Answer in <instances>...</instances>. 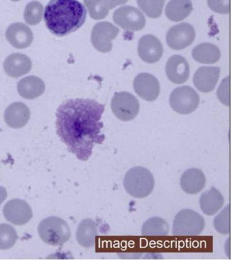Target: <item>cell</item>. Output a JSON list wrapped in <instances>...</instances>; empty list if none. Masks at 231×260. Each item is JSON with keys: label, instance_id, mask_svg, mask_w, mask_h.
<instances>
[{"label": "cell", "instance_id": "cell-24", "mask_svg": "<svg viewBox=\"0 0 231 260\" xmlns=\"http://www.w3.org/2000/svg\"><path fill=\"white\" fill-rule=\"evenodd\" d=\"M192 10L190 0H171L166 6V14L172 21L180 22L187 18Z\"/></svg>", "mask_w": 231, "mask_h": 260}, {"label": "cell", "instance_id": "cell-6", "mask_svg": "<svg viewBox=\"0 0 231 260\" xmlns=\"http://www.w3.org/2000/svg\"><path fill=\"white\" fill-rule=\"evenodd\" d=\"M200 95L191 87L180 86L174 89L170 96L172 109L181 115L193 113L200 105Z\"/></svg>", "mask_w": 231, "mask_h": 260}, {"label": "cell", "instance_id": "cell-7", "mask_svg": "<svg viewBox=\"0 0 231 260\" xmlns=\"http://www.w3.org/2000/svg\"><path fill=\"white\" fill-rule=\"evenodd\" d=\"M111 107L115 117L123 121L135 119L140 110V104L137 98L127 91L115 93Z\"/></svg>", "mask_w": 231, "mask_h": 260}, {"label": "cell", "instance_id": "cell-34", "mask_svg": "<svg viewBox=\"0 0 231 260\" xmlns=\"http://www.w3.org/2000/svg\"><path fill=\"white\" fill-rule=\"evenodd\" d=\"M12 1L18 2V1H20V0H12Z\"/></svg>", "mask_w": 231, "mask_h": 260}, {"label": "cell", "instance_id": "cell-14", "mask_svg": "<svg viewBox=\"0 0 231 260\" xmlns=\"http://www.w3.org/2000/svg\"><path fill=\"white\" fill-rule=\"evenodd\" d=\"M220 74V69L218 67H200L194 73V85L201 92H211L218 83Z\"/></svg>", "mask_w": 231, "mask_h": 260}, {"label": "cell", "instance_id": "cell-16", "mask_svg": "<svg viewBox=\"0 0 231 260\" xmlns=\"http://www.w3.org/2000/svg\"><path fill=\"white\" fill-rule=\"evenodd\" d=\"M6 37L10 44L17 49L28 48L34 40L32 30L21 22H16L10 25L6 32Z\"/></svg>", "mask_w": 231, "mask_h": 260}, {"label": "cell", "instance_id": "cell-28", "mask_svg": "<svg viewBox=\"0 0 231 260\" xmlns=\"http://www.w3.org/2000/svg\"><path fill=\"white\" fill-rule=\"evenodd\" d=\"M165 2L166 0H137V4L148 17L157 18L161 15Z\"/></svg>", "mask_w": 231, "mask_h": 260}, {"label": "cell", "instance_id": "cell-27", "mask_svg": "<svg viewBox=\"0 0 231 260\" xmlns=\"http://www.w3.org/2000/svg\"><path fill=\"white\" fill-rule=\"evenodd\" d=\"M18 235L16 230L7 223L0 224V250L11 249L17 243Z\"/></svg>", "mask_w": 231, "mask_h": 260}, {"label": "cell", "instance_id": "cell-23", "mask_svg": "<svg viewBox=\"0 0 231 260\" xmlns=\"http://www.w3.org/2000/svg\"><path fill=\"white\" fill-rule=\"evenodd\" d=\"M192 56L196 62L202 64H214L220 60L221 52L220 49L215 45L203 43L192 50Z\"/></svg>", "mask_w": 231, "mask_h": 260}, {"label": "cell", "instance_id": "cell-1", "mask_svg": "<svg viewBox=\"0 0 231 260\" xmlns=\"http://www.w3.org/2000/svg\"><path fill=\"white\" fill-rule=\"evenodd\" d=\"M105 107L95 100L74 99L64 101L56 111V134L79 160H88L95 144L105 141L101 134Z\"/></svg>", "mask_w": 231, "mask_h": 260}, {"label": "cell", "instance_id": "cell-3", "mask_svg": "<svg viewBox=\"0 0 231 260\" xmlns=\"http://www.w3.org/2000/svg\"><path fill=\"white\" fill-rule=\"evenodd\" d=\"M123 186L126 192L135 198H145L153 192L155 179L147 169L135 167L125 175Z\"/></svg>", "mask_w": 231, "mask_h": 260}, {"label": "cell", "instance_id": "cell-25", "mask_svg": "<svg viewBox=\"0 0 231 260\" xmlns=\"http://www.w3.org/2000/svg\"><path fill=\"white\" fill-rule=\"evenodd\" d=\"M169 231L170 225L165 219L153 217L144 223L141 233L144 236H166Z\"/></svg>", "mask_w": 231, "mask_h": 260}, {"label": "cell", "instance_id": "cell-32", "mask_svg": "<svg viewBox=\"0 0 231 260\" xmlns=\"http://www.w3.org/2000/svg\"><path fill=\"white\" fill-rule=\"evenodd\" d=\"M8 193L4 187L0 186V205L3 204L5 199L7 198Z\"/></svg>", "mask_w": 231, "mask_h": 260}, {"label": "cell", "instance_id": "cell-17", "mask_svg": "<svg viewBox=\"0 0 231 260\" xmlns=\"http://www.w3.org/2000/svg\"><path fill=\"white\" fill-rule=\"evenodd\" d=\"M32 68L31 59L21 53L8 56L4 62V69L9 76L17 78L29 73Z\"/></svg>", "mask_w": 231, "mask_h": 260}, {"label": "cell", "instance_id": "cell-21", "mask_svg": "<svg viewBox=\"0 0 231 260\" xmlns=\"http://www.w3.org/2000/svg\"><path fill=\"white\" fill-rule=\"evenodd\" d=\"M45 83L39 77L29 76L19 81L17 85L19 93L24 99H35L43 94L45 91Z\"/></svg>", "mask_w": 231, "mask_h": 260}, {"label": "cell", "instance_id": "cell-31", "mask_svg": "<svg viewBox=\"0 0 231 260\" xmlns=\"http://www.w3.org/2000/svg\"><path fill=\"white\" fill-rule=\"evenodd\" d=\"M210 9L219 14H228L230 11V0H208Z\"/></svg>", "mask_w": 231, "mask_h": 260}, {"label": "cell", "instance_id": "cell-33", "mask_svg": "<svg viewBox=\"0 0 231 260\" xmlns=\"http://www.w3.org/2000/svg\"><path fill=\"white\" fill-rule=\"evenodd\" d=\"M110 1L112 8H114L117 6L122 5V4L127 3L128 0H110Z\"/></svg>", "mask_w": 231, "mask_h": 260}, {"label": "cell", "instance_id": "cell-15", "mask_svg": "<svg viewBox=\"0 0 231 260\" xmlns=\"http://www.w3.org/2000/svg\"><path fill=\"white\" fill-rule=\"evenodd\" d=\"M166 71L170 81L176 84H182L185 83L189 77V64L184 57L174 55L168 60Z\"/></svg>", "mask_w": 231, "mask_h": 260}, {"label": "cell", "instance_id": "cell-5", "mask_svg": "<svg viewBox=\"0 0 231 260\" xmlns=\"http://www.w3.org/2000/svg\"><path fill=\"white\" fill-rule=\"evenodd\" d=\"M205 225L202 215L192 209H184L176 215L172 233L174 235H199L204 231Z\"/></svg>", "mask_w": 231, "mask_h": 260}, {"label": "cell", "instance_id": "cell-20", "mask_svg": "<svg viewBox=\"0 0 231 260\" xmlns=\"http://www.w3.org/2000/svg\"><path fill=\"white\" fill-rule=\"evenodd\" d=\"M224 203V199L220 191L213 186L203 193L200 199L201 209L204 214L212 216L218 213Z\"/></svg>", "mask_w": 231, "mask_h": 260}, {"label": "cell", "instance_id": "cell-9", "mask_svg": "<svg viewBox=\"0 0 231 260\" xmlns=\"http://www.w3.org/2000/svg\"><path fill=\"white\" fill-rule=\"evenodd\" d=\"M113 21L125 30L134 31L141 30L145 27L146 18L137 8L125 6L118 8L113 13Z\"/></svg>", "mask_w": 231, "mask_h": 260}, {"label": "cell", "instance_id": "cell-13", "mask_svg": "<svg viewBox=\"0 0 231 260\" xmlns=\"http://www.w3.org/2000/svg\"><path fill=\"white\" fill-rule=\"evenodd\" d=\"M163 48L159 39L152 35L142 37L138 46L140 58L145 62L153 64L158 62L163 55Z\"/></svg>", "mask_w": 231, "mask_h": 260}, {"label": "cell", "instance_id": "cell-4", "mask_svg": "<svg viewBox=\"0 0 231 260\" xmlns=\"http://www.w3.org/2000/svg\"><path fill=\"white\" fill-rule=\"evenodd\" d=\"M38 233L44 243L51 246L63 245L72 235L68 223L55 216L43 219L38 226Z\"/></svg>", "mask_w": 231, "mask_h": 260}, {"label": "cell", "instance_id": "cell-8", "mask_svg": "<svg viewBox=\"0 0 231 260\" xmlns=\"http://www.w3.org/2000/svg\"><path fill=\"white\" fill-rule=\"evenodd\" d=\"M119 32V28L111 22H98L93 27L91 35L93 46L99 52H110L113 48L112 41L116 38Z\"/></svg>", "mask_w": 231, "mask_h": 260}, {"label": "cell", "instance_id": "cell-19", "mask_svg": "<svg viewBox=\"0 0 231 260\" xmlns=\"http://www.w3.org/2000/svg\"><path fill=\"white\" fill-rule=\"evenodd\" d=\"M206 178L202 170L190 168L185 171L180 178L182 190L187 194H195L206 186Z\"/></svg>", "mask_w": 231, "mask_h": 260}, {"label": "cell", "instance_id": "cell-26", "mask_svg": "<svg viewBox=\"0 0 231 260\" xmlns=\"http://www.w3.org/2000/svg\"><path fill=\"white\" fill-rule=\"evenodd\" d=\"M84 2L91 18L94 20L103 19L113 9L110 0H84Z\"/></svg>", "mask_w": 231, "mask_h": 260}, {"label": "cell", "instance_id": "cell-12", "mask_svg": "<svg viewBox=\"0 0 231 260\" xmlns=\"http://www.w3.org/2000/svg\"><path fill=\"white\" fill-rule=\"evenodd\" d=\"M134 89L142 99L148 102H153L159 96L160 84L158 79L153 75L140 73L134 81Z\"/></svg>", "mask_w": 231, "mask_h": 260}, {"label": "cell", "instance_id": "cell-30", "mask_svg": "<svg viewBox=\"0 0 231 260\" xmlns=\"http://www.w3.org/2000/svg\"><path fill=\"white\" fill-rule=\"evenodd\" d=\"M215 229L226 235L230 234V205H228L214 219Z\"/></svg>", "mask_w": 231, "mask_h": 260}, {"label": "cell", "instance_id": "cell-18", "mask_svg": "<svg viewBox=\"0 0 231 260\" xmlns=\"http://www.w3.org/2000/svg\"><path fill=\"white\" fill-rule=\"evenodd\" d=\"M30 115V110L25 104L14 103L6 109L5 119L9 127L20 129L27 125Z\"/></svg>", "mask_w": 231, "mask_h": 260}, {"label": "cell", "instance_id": "cell-10", "mask_svg": "<svg viewBox=\"0 0 231 260\" xmlns=\"http://www.w3.org/2000/svg\"><path fill=\"white\" fill-rule=\"evenodd\" d=\"M195 30L191 24L183 22L170 28L166 36V42L170 48L181 50L193 43Z\"/></svg>", "mask_w": 231, "mask_h": 260}, {"label": "cell", "instance_id": "cell-29", "mask_svg": "<svg viewBox=\"0 0 231 260\" xmlns=\"http://www.w3.org/2000/svg\"><path fill=\"white\" fill-rule=\"evenodd\" d=\"M44 7L39 2H30L26 6L24 18L27 24L30 25H36L39 24L43 16Z\"/></svg>", "mask_w": 231, "mask_h": 260}, {"label": "cell", "instance_id": "cell-2", "mask_svg": "<svg viewBox=\"0 0 231 260\" xmlns=\"http://www.w3.org/2000/svg\"><path fill=\"white\" fill-rule=\"evenodd\" d=\"M86 8L77 0H50L44 10L48 30L58 37L76 31L86 22Z\"/></svg>", "mask_w": 231, "mask_h": 260}, {"label": "cell", "instance_id": "cell-22", "mask_svg": "<svg viewBox=\"0 0 231 260\" xmlns=\"http://www.w3.org/2000/svg\"><path fill=\"white\" fill-rule=\"evenodd\" d=\"M98 224L93 219H83L76 232L78 243L85 248L94 247L96 237L98 235Z\"/></svg>", "mask_w": 231, "mask_h": 260}, {"label": "cell", "instance_id": "cell-11", "mask_svg": "<svg viewBox=\"0 0 231 260\" xmlns=\"http://www.w3.org/2000/svg\"><path fill=\"white\" fill-rule=\"evenodd\" d=\"M3 213L9 222L16 225L26 224L33 217L31 207L25 201L16 199L9 201L4 207Z\"/></svg>", "mask_w": 231, "mask_h": 260}]
</instances>
